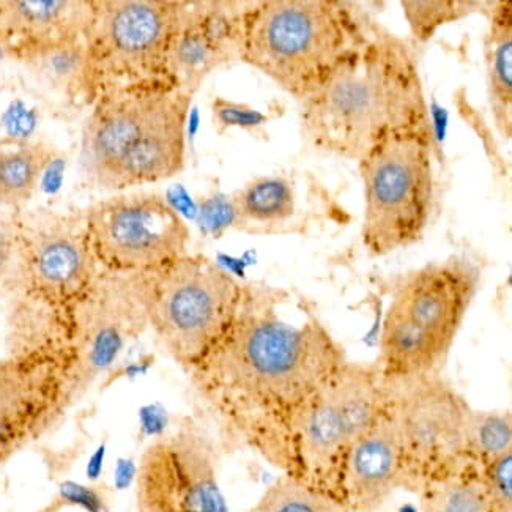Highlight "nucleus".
Returning <instances> with one entry per match:
<instances>
[{
    "label": "nucleus",
    "instance_id": "1",
    "mask_svg": "<svg viewBox=\"0 0 512 512\" xmlns=\"http://www.w3.org/2000/svg\"><path fill=\"white\" fill-rule=\"evenodd\" d=\"M286 290L245 284L237 316L201 360L191 380L219 418L267 453L282 427L347 363L346 353L316 317H282Z\"/></svg>",
    "mask_w": 512,
    "mask_h": 512
},
{
    "label": "nucleus",
    "instance_id": "2",
    "mask_svg": "<svg viewBox=\"0 0 512 512\" xmlns=\"http://www.w3.org/2000/svg\"><path fill=\"white\" fill-rule=\"evenodd\" d=\"M301 130L314 149L355 161L394 134L435 136L412 46L371 19L363 40L301 101Z\"/></svg>",
    "mask_w": 512,
    "mask_h": 512
},
{
    "label": "nucleus",
    "instance_id": "3",
    "mask_svg": "<svg viewBox=\"0 0 512 512\" xmlns=\"http://www.w3.org/2000/svg\"><path fill=\"white\" fill-rule=\"evenodd\" d=\"M193 98L177 87H147L93 104L81 145V164L93 185L125 191L179 175Z\"/></svg>",
    "mask_w": 512,
    "mask_h": 512
},
{
    "label": "nucleus",
    "instance_id": "4",
    "mask_svg": "<svg viewBox=\"0 0 512 512\" xmlns=\"http://www.w3.org/2000/svg\"><path fill=\"white\" fill-rule=\"evenodd\" d=\"M369 23L361 8L339 0L246 2L240 60L303 101L363 40Z\"/></svg>",
    "mask_w": 512,
    "mask_h": 512
},
{
    "label": "nucleus",
    "instance_id": "5",
    "mask_svg": "<svg viewBox=\"0 0 512 512\" xmlns=\"http://www.w3.org/2000/svg\"><path fill=\"white\" fill-rule=\"evenodd\" d=\"M481 286V268L451 256L405 273L391 292L375 366L386 380L442 374Z\"/></svg>",
    "mask_w": 512,
    "mask_h": 512
},
{
    "label": "nucleus",
    "instance_id": "6",
    "mask_svg": "<svg viewBox=\"0 0 512 512\" xmlns=\"http://www.w3.org/2000/svg\"><path fill=\"white\" fill-rule=\"evenodd\" d=\"M385 405L375 364L347 361L322 390L282 427L265 459L284 476L344 501L350 449Z\"/></svg>",
    "mask_w": 512,
    "mask_h": 512
},
{
    "label": "nucleus",
    "instance_id": "7",
    "mask_svg": "<svg viewBox=\"0 0 512 512\" xmlns=\"http://www.w3.org/2000/svg\"><path fill=\"white\" fill-rule=\"evenodd\" d=\"M179 13L180 0H92L70 97L92 108L112 93L177 87L171 48Z\"/></svg>",
    "mask_w": 512,
    "mask_h": 512
},
{
    "label": "nucleus",
    "instance_id": "8",
    "mask_svg": "<svg viewBox=\"0 0 512 512\" xmlns=\"http://www.w3.org/2000/svg\"><path fill=\"white\" fill-rule=\"evenodd\" d=\"M243 287L212 259L186 254L144 273L147 322L169 355L188 371L237 316Z\"/></svg>",
    "mask_w": 512,
    "mask_h": 512
},
{
    "label": "nucleus",
    "instance_id": "9",
    "mask_svg": "<svg viewBox=\"0 0 512 512\" xmlns=\"http://www.w3.org/2000/svg\"><path fill=\"white\" fill-rule=\"evenodd\" d=\"M435 136L394 134L358 161L364 190V248L374 257L409 248L424 237L435 199Z\"/></svg>",
    "mask_w": 512,
    "mask_h": 512
},
{
    "label": "nucleus",
    "instance_id": "10",
    "mask_svg": "<svg viewBox=\"0 0 512 512\" xmlns=\"http://www.w3.org/2000/svg\"><path fill=\"white\" fill-rule=\"evenodd\" d=\"M383 383L386 412L404 459L405 489L420 492L472 462L465 454L472 407L442 374Z\"/></svg>",
    "mask_w": 512,
    "mask_h": 512
},
{
    "label": "nucleus",
    "instance_id": "11",
    "mask_svg": "<svg viewBox=\"0 0 512 512\" xmlns=\"http://www.w3.org/2000/svg\"><path fill=\"white\" fill-rule=\"evenodd\" d=\"M81 364L67 339H46L0 366V467L51 429L81 390Z\"/></svg>",
    "mask_w": 512,
    "mask_h": 512
},
{
    "label": "nucleus",
    "instance_id": "12",
    "mask_svg": "<svg viewBox=\"0 0 512 512\" xmlns=\"http://www.w3.org/2000/svg\"><path fill=\"white\" fill-rule=\"evenodd\" d=\"M12 235L26 294L48 309L59 336L70 341L76 311L101 273L84 215L19 221Z\"/></svg>",
    "mask_w": 512,
    "mask_h": 512
},
{
    "label": "nucleus",
    "instance_id": "13",
    "mask_svg": "<svg viewBox=\"0 0 512 512\" xmlns=\"http://www.w3.org/2000/svg\"><path fill=\"white\" fill-rule=\"evenodd\" d=\"M101 270L147 273L188 254L190 227L160 194H116L84 213Z\"/></svg>",
    "mask_w": 512,
    "mask_h": 512
},
{
    "label": "nucleus",
    "instance_id": "14",
    "mask_svg": "<svg viewBox=\"0 0 512 512\" xmlns=\"http://www.w3.org/2000/svg\"><path fill=\"white\" fill-rule=\"evenodd\" d=\"M138 512H229L213 443L180 427L145 449L136 478Z\"/></svg>",
    "mask_w": 512,
    "mask_h": 512
},
{
    "label": "nucleus",
    "instance_id": "15",
    "mask_svg": "<svg viewBox=\"0 0 512 512\" xmlns=\"http://www.w3.org/2000/svg\"><path fill=\"white\" fill-rule=\"evenodd\" d=\"M147 327L144 273L101 270L71 327L70 341L78 350L82 383L108 368L125 344Z\"/></svg>",
    "mask_w": 512,
    "mask_h": 512
},
{
    "label": "nucleus",
    "instance_id": "16",
    "mask_svg": "<svg viewBox=\"0 0 512 512\" xmlns=\"http://www.w3.org/2000/svg\"><path fill=\"white\" fill-rule=\"evenodd\" d=\"M246 2L180 0L179 23L171 48V76L196 95L213 71L240 60Z\"/></svg>",
    "mask_w": 512,
    "mask_h": 512
},
{
    "label": "nucleus",
    "instance_id": "17",
    "mask_svg": "<svg viewBox=\"0 0 512 512\" xmlns=\"http://www.w3.org/2000/svg\"><path fill=\"white\" fill-rule=\"evenodd\" d=\"M92 0H0V54L40 68L84 43Z\"/></svg>",
    "mask_w": 512,
    "mask_h": 512
},
{
    "label": "nucleus",
    "instance_id": "18",
    "mask_svg": "<svg viewBox=\"0 0 512 512\" xmlns=\"http://www.w3.org/2000/svg\"><path fill=\"white\" fill-rule=\"evenodd\" d=\"M397 489H405L404 459L385 404L377 420L350 449L344 500L352 512H375Z\"/></svg>",
    "mask_w": 512,
    "mask_h": 512
},
{
    "label": "nucleus",
    "instance_id": "19",
    "mask_svg": "<svg viewBox=\"0 0 512 512\" xmlns=\"http://www.w3.org/2000/svg\"><path fill=\"white\" fill-rule=\"evenodd\" d=\"M483 13L489 18L484 38L487 90L495 127L501 136L512 134V5L506 2L486 4Z\"/></svg>",
    "mask_w": 512,
    "mask_h": 512
},
{
    "label": "nucleus",
    "instance_id": "20",
    "mask_svg": "<svg viewBox=\"0 0 512 512\" xmlns=\"http://www.w3.org/2000/svg\"><path fill=\"white\" fill-rule=\"evenodd\" d=\"M54 152L43 142H0V204L21 207L37 193Z\"/></svg>",
    "mask_w": 512,
    "mask_h": 512
},
{
    "label": "nucleus",
    "instance_id": "21",
    "mask_svg": "<svg viewBox=\"0 0 512 512\" xmlns=\"http://www.w3.org/2000/svg\"><path fill=\"white\" fill-rule=\"evenodd\" d=\"M232 210L238 223L278 226L297 213V194L284 177H260L235 194Z\"/></svg>",
    "mask_w": 512,
    "mask_h": 512
},
{
    "label": "nucleus",
    "instance_id": "22",
    "mask_svg": "<svg viewBox=\"0 0 512 512\" xmlns=\"http://www.w3.org/2000/svg\"><path fill=\"white\" fill-rule=\"evenodd\" d=\"M481 470L468 462L453 475L427 484L420 492L423 512H492Z\"/></svg>",
    "mask_w": 512,
    "mask_h": 512
},
{
    "label": "nucleus",
    "instance_id": "23",
    "mask_svg": "<svg viewBox=\"0 0 512 512\" xmlns=\"http://www.w3.org/2000/svg\"><path fill=\"white\" fill-rule=\"evenodd\" d=\"M512 451V423L509 412L470 410L465 427V454L479 467Z\"/></svg>",
    "mask_w": 512,
    "mask_h": 512
},
{
    "label": "nucleus",
    "instance_id": "24",
    "mask_svg": "<svg viewBox=\"0 0 512 512\" xmlns=\"http://www.w3.org/2000/svg\"><path fill=\"white\" fill-rule=\"evenodd\" d=\"M249 512H352V509L338 498L282 476L265 490Z\"/></svg>",
    "mask_w": 512,
    "mask_h": 512
},
{
    "label": "nucleus",
    "instance_id": "25",
    "mask_svg": "<svg viewBox=\"0 0 512 512\" xmlns=\"http://www.w3.org/2000/svg\"><path fill=\"white\" fill-rule=\"evenodd\" d=\"M401 7L409 23L412 37L420 43L431 40L440 27L457 23L472 13L484 10V4L481 2H465V0H442V2L405 0Z\"/></svg>",
    "mask_w": 512,
    "mask_h": 512
},
{
    "label": "nucleus",
    "instance_id": "26",
    "mask_svg": "<svg viewBox=\"0 0 512 512\" xmlns=\"http://www.w3.org/2000/svg\"><path fill=\"white\" fill-rule=\"evenodd\" d=\"M212 119L219 134H224L231 128L256 133L270 120L264 112L254 109L249 104L237 103L223 97H216L212 101Z\"/></svg>",
    "mask_w": 512,
    "mask_h": 512
},
{
    "label": "nucleus",
    "instance_id": "27",
    "mask_svg": "<svg viewBox=\"0 0 512 512\" xmlns=\"http://www.w3.org/2000/svg\"><path fill=\"white\" fill-rule=\"evenodd\" d=\"M483 484L492 512H512V451L484 465Z\"/></svg>",
    "mask_w": 512,
    "mask_h": 512
},
{
    "label": "nucleus",
    "instance_id": "28",
    "mask_svg": "<svg viewBox=\"0 0 512 512\" xmlns=\"http://www.w3.org/2000/svg\"><path fill=\"white\" fill-rule=\"evenodd\" d=\"M15 257V243H13L12 232L0 234V282L7 276L10 265Z\"/></svg>",
    "mask_w": 512,
    "mask_h": 512
}]
</instances>
